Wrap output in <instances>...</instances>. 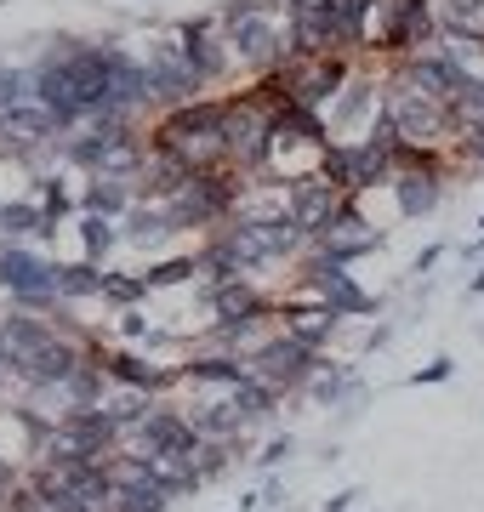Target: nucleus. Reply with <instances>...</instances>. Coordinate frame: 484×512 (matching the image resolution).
<instances>
[{
  "label": "nucleus",
  "mask_w": 484,
  "mask_h": 512,
  "mask_svg": "<svg viewBox=\"0 0 484 512\" xmlns=\"http://www.w3.org/2000/svg\"><path fill=\"white\" fill-rule=\"evenodd\" d=\"M154 143L177 154L194 171H211L217 160H228V109L223 103H188V109H171V120L160 126Z\"/></svg>",
  "instance_id": "nucleus-1"
},
{
  "label": "nucleus",
  "mask_w": 484,
  "mask_h": 512,
  "mask_svg": "<svg viewBox=\"0 0 484 512\" xmlns=\"http://www.w3.org/2000/svg\"><path fill=\"white\" fill-rule=\"evenodd\" d=\"M0 285H6V291H12V302H18V308H29V313L57 308V302H63L57 262H46V256H35V251H23L18 239L0 251Z\"/></svg>",
  "instance_id": "nucleus-2"
},
{
  "label": "nucleus",
  "mask_w": 484,
  "mask_h": 512,
  "mask_svg": "<svg viewBox=\"0 0 484 512\" xmlns=\"http://www.w3.org/2000/svg\"><path fill=\"white\" fill-rule=\"evenodd\" d=\"M274 137H280V114L262 103V92L228 103V160L234 165H268Z\"/></svg>",
  "instance_id": "nucleus-3"
},
{
  "label": "nucleus",
  "mask_w": 484,
  "mask_h": 512,
  "mask_svg": "<svg viewBox=\"0 0 484 512\" xmlns=\"http://www.w3.org/2000/svg\"><path fill=\"white\" fill-rule=\"evenodd\" d=\"M114 433H120V421L109 410H75L69 421H57L52 439H46V456L52 467H75V461H103L109 456Z\"/></svg>",
  "instance_id": "nucleus-4"
},
{
  "label": "nucleus",
  "mask_w": 484,
  "mask_h": 512,
  "mask_svg": "<svg viewBox=\"0 0 484 512\" xmlns=\"http://www.w3.org/2000/svg\"><path fill=\"white\" fill-rule=\"evenodd\" d=\"M223 29L228 40H234V52L245 57V63H268V69H280V57H285V29L268 12H262V0H234L223 12Z\"/></svg>",
  "instance_id": "nucleus-5"
},
{
  "label": "nucleus",
  "mask_w": 484,
  "mask_h": 512,
  "mask_svg": "<svg viewBox=\"0 0 484 512\" xmlns=\"http://www.w3.org/2000/svg\"><path fill=\"white\" fill-rule=\"evenodd\" d=\"M382 114L405 131L410 143H433V137L450 126V114H456V109H450V103H439L433 92H422L416 80H405V74H399V80L388 86V109H382Z\"/></svg>",
  "instance_id": "nucleus-6"
},
{
  "label": "nucleus",
  "mask_w": 484,
  "mask_h": 512,
  "mask_svg": "<svg viewBox=\"0 0 484 512\" xmlns=\"http://www.w3.org/2000/svg\"><path fill=\"white\" fill-rule=\"evenodd\" d=\"M280 92L297 97V103H308V109H319L325 97L348 92V63H342V52H319V57H291V63H280Z\"/></svg>",
  "instance_id": "nucleus-7"
},
{
  "label": "nucleus",
  "mask_w": 484,
  "mask_h": 512,
  "mask_svg": "<svg viewBox=\"0 0 484 512\" xmlns=\"http://www.w3.org/2000/svg\"><path fill=\"white\" fill-rule=\"evenodd\" d=\"M319 165H325V177H331L336 188H371V183H382L393 171V160L382 154V148L365 137V143H331L325 154H319Z\"/></svg>",
  "instance_id": "nucleus-8"
},
{
  "label": "nucleus",
  "mask_w": 484,
  "mask_h": 512,
  "mask_svg": "<svg viewBox=\"0 0 484 512\" xmlns=\"http://www.w3.org/2000/svg\"><path fill=\"white\" fill-rule=\"evenodd\" d=\"M342 205H348V200H342V188H336L331 177L319 171V177H302V183L291 188V205H285V217L302 228V239H319L336 217H342Z\"/></svg>",
  "instance_id": "nucleus-9"
},
{
  "label": "nucleus",
  "mask_w": 484,
  "mask_h": 512,
  "mask_svg": "<svg viewBox=\"0 0 484 512\" xmlns=\"http://www.w3.org/2000/svg\"><path fill=\"white\" fill-rule=\"evenodd\" d=\"M314 365H319V342H308L302 330H291V336H280V342H268V348L251 359V370H257L262 382H274V387L308 382Z\"/></svg>",
  "instance_id": "nucleus-10"
},
{
  "label": "nucleus",
  "mask_w": 484,
  "mask_h": 512,
  "mask_svg": "<svg viewBox=\"0 0 484 512\" xmlns=\"http://www.w3.org/2000/svg\"><path fill=\"white\" fill-rule=\"evenodd\" d=\"M205 80L194 74V63L183 57V46L171 40L160 46V57L149 63V103H171V109H188V97L200 92Z\"/></svg>",
  "instance_id": "nucleus-11"
},
{
  "label": "nucleus",
  "mask_w": 484,
  "mask_h": 512,
  "mask_svg": "<svg viewBox=\"0 0 484 512\" xmlns=\"http://www.w3.org/2000/svg\"><path fill=\"white\" fill-rule=\"evenodd\" d=\"M205 444V433L194 427V421H183V416H171V410H149V421L137 427V450L143 456H194Z\"/></svg>",
  "instance_id": "nucleus-12"
},
{
  "label": "nucleus",
  "mask_w": 484,
  "mask_h": 512,
  "mask_svg": "<svg viewBox=\"0 0 484 512\" xmlns=\"http://www.w3.org/2000/svg\"><path fill=\"white\" fill-rule=\"evenodd\" d=\"M114 512H166L171 490L160 484V473H154V461H126V467H114Z\"/></svg>",
  "instance_id": "nucleus-13"
},
{
  "label": "nucleus",
  "mask_w": 484,
  "mask_h": 512,
  "mask_svg": "<svg viewBox=\"0 0 484 512\" xmlns=\"http://www.w3.org/2000/svg\"><path fill=\"white\" fill-rule=\"evenodd\" d=\"M268 302H262L257 285H245V279H228V285H211V319L223 336H240L245 325H257Z\"/></svg>",
  "instance_id": "nucleus-14"
},
{
  "label": "nucleus",
  "mask_w": 484,
  "mask_h": 512,
  "mask_svg": "<svg viewBox=\"0 0 484 512\" xmlns=\"http://www.w3.org/2000/svg\"><path fill=\"white\" fill-rule=\"evenodd\" d=\"M46 342H52V330L40 325V319H35L29 308H23V313H12V319L0 325V359H6L12 370H23V365H29V359H35L40 348H46Z\"/></svg>",
  "instance_id": "nucleus-15"
},
{
  "label": "nucleus",
  "mask_w": 484,
  "mask_h": 512,
  "mask_svg": "<svg viewBox=\"0 0 484 512\" xmlns=\"http://www.w3.org/2000/svg\"><path fill=\"white\" fill-rule=\"evenodd\" d=\"M75 365H80V348L69 342V336H52V342H46V348H40L18 376L29 387H63L69 376H75Z\"/></svg>",
  "instance_id": "nucleus-16"
},
{
  "label": "nucleus",
  "mask_w": 484,
  "mask_h": 512,
  "mask_svg": "<svg viewBox=\"0 0 484 512\" xmlns=\"http://www.w3.org/2000/svg\"><path fill=\"white\" fill-rule=\"evenodd\" d=\"M177 46H183V57L194 63V74L200 80H217L223 74V46H217V23H183V35H177Z\"/></svg>",
  "instance_id": "nucleus-17"
},
{
  "label": "nucleus",
  "mask_w": 484,
  "mask_h": 512,
  "mask_svg": "<svg viewBox=\"0 0 484 512\" xmlns=\"http://www.w3.org/2000/svg\"><path fill=\"white\" fill-rule=\"evenodd\" d=\"M445 183H439V171H393V200L405 217H428L433 205H439Z\"/></svg>",
  "instance_id": "nucleus-18"
},
{
  "label": "nucleus",
  "mask_w": 484,
  "mask_h": 512,
  "mask_svg": "<svg viewBox=\"0 0 484 512\" xmlns=\"http://www.w3.org/2000/svg\"><path fill=\"white\" fill-rule=\"evenodd\" d=\"M245 410H240V399H234V393H223V399H211L200 410V416H194V427H200L205 439H228V433H234V427H245Z\"/></svg>",
  "instance_id": "nucleus-19"
},
{
  "label": "nucleus",
  "mask_w": 484,
  "mask_h": 512,
  "mask_svg": "<svg viewBox=\"0 0 484 512\" xmlns=\"http://www.w3.org/2000/svg\"><path fill=\"white\" fill-rule=\"evenodd\" d=\"M80 211H92V217H120V211H126V183L103 171V177L80 194Z\"/></svg>",
  "instance_id": "nucleus-20"
},
{
  "label": "nucleus",
  "mask_w": 484,
  "mask_h": 512,
  "mask_svg": "<svg viewBox=\"0 0 484 512\" xmlns=\"http://www.w3.org/2000/svg\"><path fill=\"white\" fill-rule=\"evenodd\" d=\"M188 376H200V382H223V387H240L245 382V365L234 353H200V359H188Z\"/></svg>",
  "instance_id": "nucleus-21"
},
{
  "label": "nucleus",
  "mask_w": 484,
  "mask_h": 512,
  "mask_svg": "<svg viewBox=\"0 0 484 512\" xmlns=\"http://www.w3.org/2000/svg\"><path fill=\"white\" fill-rule=\"evenodd\" d=\"M0 228H6L12 239H29V234H46L52 222H46V211H40V205L12 200V205H0Z\"/></svg>",
  "instance_id": "nucleus-22"
},
{
  "label": "nucleus",
  "mask_w": 484,
  "mask_h": 512,
  "mask_svg": "<svg viewBox=\"0 0 484 512\" xmlns=\"http://www.w3.org/2000/svg\"><path fill=\"white\" fill-rule=\"evenodd\" d=\"M63 393H69L75 410H97V399H103V370H97V365H75V376L63 382Z\"/></svg>",
  "instance_id": "nucleus-23"
},
{
  "label": "nucleus",
  "mask_w": 484,
  "mask_h": 512,
  "mask_svg": "<svg viewBox=\"0 0 484 512\" xmlns=\"http://www.w3.org/2000/svg\"><path fill=\"white\" fill-rule=\"evenodd\" d=\"M109 376H114V382H126V387H143V393L166 382V376H160L154 365H143L137 353H114V359H109Z\"/></svg>",
  "instance_id": "nucleus-24"
},
{
  "label": "nucleus",
  "mask_w": 484,
  "mask_h": 512,
  "mask_svg": "<svg viewBox=\"0 0 484 512\" xmlns=\"http://www.w3.org/2000/svg\"><path fill=\"white\" fill-rule=\"evenodd\" d=\"M234 399H240V410L245 416H268L274 404H280V393H274V382H262V376H245L240 387H228Z\"/></svg>",
  "instance_id": "nucleus-25"
},
{
  "label": "nucleus",
  "mask_w": 484,
  "mask_h": 512,
  "mask_svg": "<svg viewBox=\"0 0 484 512\" xmlns=\"http://www.w3.org/2000/svg\"><path fill=\"white\" fill-rule=\"evenodd\" d=\"M57 285H63V296H103V274H97L92 262H69V268H57Z\"/></svg>",
  "instance_id": "nucleus-26"
},
{
  "label": "nucleus",
  "mask_w": 484,
  "mask_h": 512,
  "mask_svg": "<svg viewBox=\"0 0 484 512\" xmlns=\"http://www.w3.org/2000/svg\"><path fill=\"white\" fill-rule=\"evenodd\" d=\"M80 239H86V262H97V256H109V245H114L109 217H92V211H80Z\"/></svg>",
  "instance_id": "nucleus-27"
},
{
  "label": "nucleus",
  "mask_w": 484,
  "mask_h": 512,
  "mask_svg": "<svg viewBox=\"0 0 484 512\" xmlns=\"http://www.w3.org/2000/svg\"><path fill=\"white\" fill-rule=\"evenodd\" d=\"M103 296H109L114 308H131V302H143V296H149V279H126V274H103Z\"/></svg>",
  "instance_id": "nucleus-28"
},
{
  "label": "nucleus",
  "mask_w": 484,
  "mask_h": 512,
  "mask_svg": "<svg viewBox=\"0 0 484 512\" xmlns=\"http://www.w3.org/2000/svg\"><path fill=\"white\" fill-rule=\"evenodd\" d=\"M200 274V256H171V262H154L149 274V285H177V279H194Z\"/></svg>",
  "instance_id": "nucleus-29"
},
{
  "label": "nucleus",
  "mask_w": 484,
  "mask_h": 512,
  "mask_svg": "<svg viewBox=\"0 0 484 512\" xmlns=\"http://www.w3.org/2000/svg\"><path fill=\"white\" fill-rule=\"evenodd\" d=\"M314 399H319V404H336V399H342V376H336V370H325V376L314 382Z\"/></svg>",
  "instance_id": "nucleus-30"
},
{
  "label": "nucleus",
  "mask_w": 484,
  "mask_h": 512,
  "mask_svg": "<svg viewBox=\"0 0 484 512\" xmlns=\"http://www.w3.org/2000/svg\"><path fill=\"white\" fill-rule=\"evenodd\" d=\"M450 376V359H433V365H422L416 370V387H428V382H445Z\"/></svg>",
  "instance_id": "nucleus-31"
},
{
  "label": "nucleus",
  "mask_w": 484,
  "mask_h": 512,
  "mask_svg": "<svg viewBox=\"0 0 484 512\" xmlns=\"http://www.w3.org/2000/svg\"><path fill=\"white\" fill-rule=\"evenodd\" d=\"M467 148L484 160V120H467Z\"/></svg>",
  "instance_id": "nucleus-32"
},
{
  "label": "nucleus",
  "mask_w": 484,
  "mask_h": 512,
  "mask_svg": "<svg viewBox=\"0 0 484 512\" xmlns=\"http://www.w3.org/2000/svg\"><path fill=\"white\" fill-rule=\"evenodd\" d=\"M285 456H291V439H274L268 450H262V461H268V467H274V461H285Z\"/></svg>",
  "instance_id": "nucleus-33"
},
{
  "label": "nucleus",
  "mask_w": 484,
  "mask_h": 512,
  "mask_svg": "<svg viewBox=\"0 0 484 512\" xmlns=\"http://www.w3.org/2000/svg\"><path fill=\"white\" fill-rule=\"evenodd\" d=\"M308 6H331V0H291V12H308Z\"/></svg>",
  "instance_id": "nucleus-34"
},
{
  "label": "nucleus",
  "mask_w": 484,
  "mask_h": 512,
  "mask_svg": "<svg viewBox=\"0 0 484 512\" xmlns=\"http://www.w3.org/2000/svg\"><path fill=\"white\" fill-rule=\"evenodd\" d=\"M0 490H6V461H0Z\"/></svg>",
  "instance_id": "nucleus-35"
},
{
  "label": "nucleus",
  "mask_w": 484,
  "mask_h": 512,
  "mask_svg": "<svg viewBox=\"0 0 484 512\" xmlns=\"http://www.w3.org/2000/svg\"><path fill=\"white\" fill-rule=\"evenodd\" d=\"M473 291H484V274H479V279H473Z\"/></svg>",
  "instance_id": "nucleus-36"
},
{
  "label": "nucleus",
  "mask_w": 484,
  "mask_h": 512,
  "mask_svg": "<svg viewBox=\"0 0 484 512\" xmlns=\"http://www.w3.org/2000/svg\"><path fill=\"white\" fill-rule=\"evenodd\" d=\"M0 365H6V359H0Z\"/></svg>",
  "instance_id": "nucleus-37"
}]
</instances>
